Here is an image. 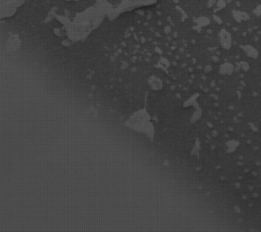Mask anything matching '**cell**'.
<instances>
[{
	"label": "cell",
	"instance_id": "1",
	"mask_svg": "<svg viewBox=\"0 0 261 232\" xmlns=\"http://www.w3.org/2000/svg\"><path fill=\"white\" fill-rule=\"evenodd\" d=\"M27 0H0V19L12 17Z\"/></svg>",
	"mask_w": 261,
	"mask_h": 232
},
{
	"label": "cell",
	"instance_id": "2",
	"mask_svg": "<svg viewBox=\"0 0 261 232\" xmlns=\"http://www.w3.org/2000/svg\"><path fill=\"white\" fill-rule=\"evenodd\" d=\"M255 14L257 15V16H259V17L261 18V8H260V6H259V7H257V9H256Z\"/></svg>",
	"mask_w": 261,
	"mask_h": 232
}]
</instances>
